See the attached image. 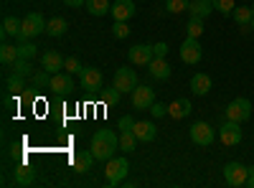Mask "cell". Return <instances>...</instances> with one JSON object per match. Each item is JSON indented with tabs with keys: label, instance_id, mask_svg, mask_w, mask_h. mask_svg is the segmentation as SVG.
I'll list each match as a JSON object with an SVG mask.
<instances>
[{
	"label": "cell",
	"instance_id": "6da1fadb",
	"mask_svg": "<svg viewBox=\"0 0 254 188\" xmlns=\"http://www.w3.org/2000/svg\"><path fill=\"white\" fill-rule=\"evenodd\" d=\"M117 148H120V137H117L115 130H97L94 137H92V148L89 150H92V155L97 160L107 163L110 158H115Z\"/></svg>",
	"mask_w": 254,
	"mask_h": 188
},
{
	"label": "cell",
	"instance_id": "7a4b0ae2",
	"mask_svg": "<svg viewBox=\"0 0 254 188\" xmlns=\"http://www.w3.org/2000/svg\"><path fill=\"white\" fill-rule=\"evenodd\" d=\"M38 33H46V20H44V15L41 13H28L26 18H23V26H20V33H18V41H31V38H36Z\"/></svg>",
	"mask_w": 254,
	"mask_h": 188
},
{
	"label": "cell",
	"instance_id": "3957f363",
	"mask_svg": "<svg viewBox=\"0 0 254 188\" xmlns=\"http://www.w3.org/2000/svg\"><path fill=\"white\" fill-rule=\"evenodd\" d=\"M252 117V102L247 97H237L234 102L226 104L224 120H234V122H247Z\"/></svg>",
	"mask_w": 254,
	"mask_h": 188
},
{
	"label": "cell",
	"instance_id": "277c9868",
	"mask_svg": "<svg viewBox=\"0 0 254 188\" xmlns=\"http://www.w3.org/2000/svg\"><path fill=\"white\" fill-rule=\"evenodd\" d=\"M247 178H249V165H242V163H226L224 165V181H226V186L242 188V186H247Z\"/></svg>",
	"mask_w": 254,
	"mask_h": 188
},
{
	"label": "cell",
	"instance_id": "5b68a950",
	"mask_svg": "<svg viewBox=\"0 0 254 188\" xmlns=\"http://www.w3.org/2000/svg\"><path fill=\"white\" fill-rule=\"evenodd\" d=\"M188 135H190V140H193L196 145H201V148H208V145H214V140H216V132H214V127H211L208 122H193L190 130H188Z\"/></svg>",
	"mask_w": 254,
	"mask_h": 188
},
{
	"label": "cell",
	"instance_id": "8992f818",
	"mask_svg": "<svg viewBox=\"0 0 254 188\" xmlns=\"http://www.w3.org/2000/svg\"><path fill=\"white\" fill-rule=\"evenodd\" d=\"M127 171H130V163H127V158H110L107 160V186H120L127 176Z\"/></svg>",
	"mask_w": 254,
	"mask_h": 188
},
{
	"label": "cell",
	"instance_id": "52a82bcc",
	"mask_svg": "<svg viewBox=\"0 0 254 188\" xmlns=\"http://www.w3.org/2000/svg\"><path fill=\"white\" fill-rule=\"evenodd\" d=\"M242 122H234V120H224V125L219 127V140L221 145H226V148H234V145L242 142Z\"/></svg>",
	"mask_w": 254,
	"mask_h": 188
},
{
	"label": "cell",
	"instance_id": "ba28073f",
	"mask_svg": "<svg viewBox=\"0 0 254 188\" xmlns=\"http://www.w3.org/2000/svg\"><path fill=\"white\" fill-rule=\"evenodd\" d=\"M178 54H181V61H183V64H188V66L198 64V61H201V56H203V51H201V44H198V38H186L183 44H181V49H178Z\"/></svg>",
	"mask_w": 254,
	"mask_h": 188
},
{
	"label": "cell",
	"instance_id": "9c48e42d",
	"mask_svg": "<svg viewBox=\"0 0 254 188\" xmlns=\"http://www.w3.org/2000/svg\"><path fill=\"white\" fill-rule=\"evenodd\" d=\"M115 87L125 94V92H135L140 84H137V74H135V69H127V66H120L117 71H115Z\"/></svg>",
	"mask_w": 254,
	"mask_h": 188
},
{
	"label": "cell",
	"instance_id": "30bf717a",
	"mask_svg": "<svg viewBox=\"0 0 254 188\" xmlns=\"http://www.w3.org/2000/svg\"><path fill=\"white\" fill-rule=\"evenodd\" d=\"M127 59H130V64L147 66L155 59V54H153V46L150 44H137V46H132L130 51H127Z\"/></svg>",
	"mask_w": 254,
	"mask_h": 188
},
{
	"label": "cell",
	"instance_id": "8fae6325",
	"mask_svg": "<svg viewBox=\"0 0 254 188\" xmlns=\"http://www.w3.org/2000/svg\"><path fill=\"white\" fill-rule=\"evenodd\" d=\"M102 71L97 66H87L81 71V89L84 92H99L102 89Z\"/></svg>",
	"mask_w": 254,
	"mask_h": 188
},
{
	"label": "cell",
	"instance_id": "7c38bea8",
	"mask_svg": "<svg viewBox=\"0 0 254 188\" xmlns=\"http://www.w3.org/2000/svg\"><path fill=\"white\" fill-rule=\"evenodd\" d=\"M74 74H64V71H59V74H51V84H49V89L51 92H59V94H69L71 89H74V79H71Z\"/></svg>",
	"mask_w": 254,
	"mask_h": 188
},
{
	"label": "cell",
	"instance_id": "4fadbf2b",
	"mask_svg": "<svg viewBox=\"0 0 254 188\" xmlns=\"http://www.w3.org/2000/svg\"><path fill=\"white\" fill-rule=\"evenodd\" d=\"M153 102H155V89H150V87H137L135 92H132V104L137 110H150L153 107Z\"/></svg>",
	"mask_w": 254,
	"mask_h": 188
},
{
	"label": "cell",
	"instance_id": "5bb4252c",
	"mask_svg": "<svg viewBox=\"0 0 254 188\" xmlns=\"http://www.w3.org/2000/svg\"><path fill=\"white\" fill-rule=\"evenodd\" d=\"M110 13L115 15V20H130V18H135L137 8H135L132 0H115Z\"/></svg>",
	"mask_w": 254,
	"mask_h": 188
},
{
	"label": "cell",
	"instance_id": "9a60e30c",
	"mask_svg": "<svg viewBox=\"0 0 254 188\" xmlns=\"http://www.w3.org/2000/svg\"><path fill=\"white\" fill-rule=\"evenodd\" d=\"M64 59L59 51H46L44 56H41V69H46L49 74H59L61 69H64Z\"/></svg>",
	"mask_w": 254,
	"mask_h": 188
},
{
	"label": "cell",
	"instance_id": "2e32d148",
	"mask_svg": "<svg viewBox=\"0 0 254 188\" xmlns=\"http://www.w3.org/2000/svg\"><path fill=\"white\" fill-rule=\"evenodd\" d=\"M132 132H135V137H137L140 142H153V140H155V135H158V130H155V122H150V120L135 122Z\"/></svg>",
	"mask_w": 254,
	"mask_h": 188
},
{
	"label": "cell",
	"instance_id": "e0dca14e",
	"mask_svg": "<svg viewBox=\"0 0 254 188\" xmlns=\"http://www.w3.org/2000/svg\"><path fill=\"white\" fill-rule=\"evenodd\" d=\"M214 10L216 8H214L211 0H190V5H188V15L190 18H201V20H206Z\"/></svg>",
	"mask_w": 254,
	"mask_h": 188
},
{
	"label": "cell",
	"instance_id": "ac0fdd59",
	"mask_svg": "<svg viewBox=\"0 0 254 188\" xmlns=\"http://www.w3.org/2000/svg\"><path fill=\"white\" fill-rule=\"evenodd\" d=\"M94 155H92V150H79L74 158H71V165H74V171L76 173H89L92 171V165H94Z\"/></svg>",
	"mask_w": 254,
	"mask_h": 188
},
{
	"label": "cell",
	"instance_id": "d6986e66",
	"mask_svg": "<svg viewBox=\"0 0 254 188\" xmlns=\"http://www.w3.org/2000/svg\"><path fill=\"white\" fill-rule=\"evenodd\" d=\"M147 69H150V76L158 79V81H165L168 76H171V64H168L165 59H158V56L147 64Z\"/></svg>",
	"mask_w": 254,
	"mask_h": 188
},
{
	"label": "cell",
	"instance_id": "ffe728a7",
	"mask_svg": "<svg viewBox=\"0 0 254 188\" xmlns=\"http://www.w3.org/2000/svg\"><path fill=\"white\" fill-rule=\"evenodd\" d=\"M190 99H176L173 104H168V117H173V120H183V117H188L190 115Z\"/></svg>",
	"mask_w": 254,
	"mask_h": 188
},
{
	"label": "cell",
	"instance_id": "44dd1931",
	"mask_svg": "<svg viewBox=\"0 0 254 188\" xmlns=\"http://www.w3.org/2000/svg\"><path fill=\"white\" fill-rule=\"evenodd\" d=\"M190 92L198 94V97H206L211 92V76L208 74H193V79H190Z\"/></svg>",
	"mask_w": 254,
	"mask_h": 188
},
{
	"label": "cell",
	"instance_id": "7402d4cb",
	"mask_svg": "<svg viewBox=\"0 0 254 188\" xmlns=\"http://www.w3.org/2000/svg\"><path fill=\"white\" fill-rule=\"evenodd\" d=\"M33 183H36V171L28 168V165H18V168H15V186L28 188Z\"/></svg>",
	"mask_w": 254,
	"mask_h": 188
},
{
	"label": "cell",
	"instance_id": "603a6c76",
	"mask_svg": "<svg viewBox=\"0 0 254 188\" xmlns=\"http://www.w3.org/2000/svg\"><path fill=\"white\" fill-rule=\"evenodd\" d=\"M69 31V20L66 18H51V20H46V33L49 36H54V38H59V36H64Z\"/></svg>",
	"mask_w": 254,
	"mask_h": 188
},
{
	"label": "cell",
	"instance_id": "cb8c5ba5",
	"mask_svg": "<svg viewBox=\"0 0 254 188\" xmlns=\"http://www.w3.org/2000/svg\"><path fill=\"white\" fill-rule=\"evenodd\" d=\"M84 5H87L89 15H97V18L107 15V13L112 10V3H110V0H87Z\"/></svg>",
	"mask_w": 254,
	"mask_h": 188
},
{
	"label": "cell",
	"instance_id": "d4e9b609",
	"mask_svg": "<svg viewBox=\"0 0 254 188\" xmlns=\"http://www.w3.org/2000/svg\"><path fill=\"white\" fill-rule=\"evenodd\" d=\"M137 142H140V140L135 137V132H132V130L120 132V150H122V153H135Z\"/></svg>",
	"mask_w": 254,
	"mask_h": 188
},
{
	"label": "cell",
	"instance_id": "484cf974",
	"mask_svg": "<svg viewBox=\"0 0 254 188\" xmlns=\"http://www.w3.org/2000/svg\"><path fill=\"white\" fill-rule=\"evenodd\" d=\"M231 18L237 20V26H249L252 18H254V10H252V5H239V8H234Z\"/></svg>",
	"mask_w": 254,
	"mask_h": 188
},
{
	"label": "cell",
	"instance_id": "4316f807",
	"mask_svg": "<svg viewBox=\"0 0 254 188\" xmlns=\"http://www.w3.org/2000/svg\"><path fill=\"white\" fill-rule=\"evenodd\" d=\"M20 26H23V20L15 18V15H5L3 18V36H15L20 33Z\"/></svg>",
	"mask_w": 254,
	"mask_h": 188
},
{
	"label": "cell",
	"instance_id": "83f0119b",
	"mask_svg": "<svg viewBox=\"0 0 254 188\" xmlns=\"http://www.w3.org/2000/svg\"><path fill=\"white\" fill-rule=\"evenodd\" d=\"M18 59H20V56H18V46H10V44L0 46V61H3L5 66H13Z\"/></svg>",
	"mask_w": 254,
	"mask_h": 188
},
{
	"label": "cell",
	"instance_id": "f1b7e54d",
	"mask_svg": "<svg viewBox=\"0 0 254 188\" xmlns=\"http://www.w3.org/2000/svg\"><path fill=\"white\" fill-rule=\"evenodd\" d=\"M31 81H33V87H36V89H49V84H51V74H49L46 69H41V71H36V74L31 76Z\"/></svg>",
	"mask_w": 254,
	"mask_h": 188
},
{
	"label": "cell",
	"instance_id": "f546056e",
	"mask_svg": "<svg viewBox=\"0 0 254 188\" xmlns=\"http://www.w3.org/2000/svg\"><path fill=\"white\" fill-rule=\"evenodd\" d=\"M188 5H190V0H165V10L173 13V15L188 13Z\"/></svg>",
	"mask_w": 254,
	"mask_h": 188
},
{
	"label": "cell",
	"instance_id": "4dcf8cb0",
	"mask_svg": "<svg viewBox=\"0 0 254 188\" xmlns=\"http://www.w3.org/2000/svg\"><path fill=\"white\" fill-rule=\"evenodd\" d=\"M38 54V46L33 44V41H20L18 44V56L20 59H33Z\"/></svg>",
	"mask_w": 254,
	"mask_h": 188
},
{
	"label": "cell",
	"instance_id": "1f68e13d",
	"mask_svg": "<svg viewBox=\"0 0 254 188\" xmlns=\"http://www.w3.org/2000/svg\"><path fill=\"white\" fill-rule=\"evenodd\" d=\"M186 33H188V38H201V33H203V20H201V18H190L188 26H186Z\"/></svg>",
	"mask_w": 254,
	"mask_h": 188
},
{
	"label": "cell",
	"instance_id": "d6a6232c",
	"mask_svg": "<svg viewBox=\"0 0 254 188\" xmlns=\"http://www.w3.org/2000/svg\"><path fill=\"white\" fill-rule=\"evenodd\" d=\"M13 71L20 74V76H33V66H31V59H18L15 64H13Z\"/></svg>",
	"mask_w": 254,
	"mask_h": 188
},
{
	"label": "cell",
	"instance_id": "836d02e7",
	"mask_svg": "<svg viewBox=\"0 0 254 188\" xmlns=\"http://www.w3.org/2000/svg\"><path fill=\"white\" fill-rule=\"evenodd\" d=\"M132 33V28L127 26V20H115V26H112V36L117 38V41H122V38H127Z\"/></svg>",
	"mask_w": 254,
	"mask_h": 188
},
{
	"label": "cell",
	"instance_id": "e575fe53",
	"mask_svg": "<svg viewBox=\"0 0 254 188\" xmlns=\"http://www.w3.org/2000/svg\"><path fill=\"white\" fill-rule=\"evenodd\" d=\"M211 3H214V8H216L221 15H231V13H234V8H237L234 0H211Z\"/></svg>",
	"mask_w": 254,
	"mask_h": 188
},
{
	"label": "cell",
	"instance_id": "d590c367",
	"mask_svg": "<svg viewBox=\"0 0 254 188\" xmlns=\"http://www.w3.org/2000/svg\"><path fill=\"white\" fill-rule=\"evenodd\" d=\"M64 69H66L69 74H79V76H81V71H84L81 61H79L76 56H66V61H64Z\"/></svg>",
	"mask_w": 254,
	"mask_h": 188
},
{
	"label": "cell",
	"instance_id": "8d00e7d4",
	"mask_svg": "<svg viewBox=\"0 0 254 188\" xmlns=\"http://www.w3.org/2000/svg\"><path fill=\"white\" fill-rule=\"evenodd\" d=\"M23 84H26V76H20V74H10L8 76V89L10 92H20V89H23Z\"/></svg>",
	"mask_w": 254,
	"mask_h": 188
},
{
	"label": "cell",
	"instance_id": "74e56055",
	"mask_svg": "<svg viewBox=\"0 0 254 188\" xmlns=\"http://www.w3.org/2000/svg\"><path fill=\"white\" fill-rule=\"evenodd\" d=\"M120 97H122V92H120L117 87H112V89H104V92H102L104 104H115V102H120Z\"/></svg>",
	"mask_w": 254,
	"mask_h": 188
},
{
	"label": "cell",
	"instance_id": "f35d334b",
	"mask_svg": "<svg viewBox=\"0 0 254 188\" xmlns=\"http://www.w3.org/2000/svg\"><path fill=\"white\" fill-rule=\"evenodd\" d=\"M147 112H150L155 120H160V117H165V115H168V104H163V102H153V107L147 110Z\"/></svg>",
	"mask_w": 254,
	"mask_h": 188
},
{
	"label": "cell",
	"instance_id": "ab89813d",
	"mask_svg": "<svg viewBox=\"0 0 254 188\" xmlns=\"http://www.w3.org/2000/svg\"><path fill=\"white\" fill-rule=\"evenodd\" d=\"M117 127H120V132H125V130H132V127H135V120H132L130 115H125V117H120Z\"/></svg>",
	"mask_w": 254,
	"mask_h": 188
},
{
	"label": "cell",
	"instance_id": "60d3db41",
	"mask_svg": "<svg viewBox=\"0 0 254 188\" xmlns=\"http://www.w3.org/2000/svg\"><path fill=\"white\" fill-rule=\"evenodd\" d=\"M153 54H155L158 59H165V54H168V44H163V41H160V44H155V46H153Z\"/></svg>",
	"mask_w": 254,
	"mask_h": 188
},
{
	"label": "cell",
	"instance_id": "b9f144b4",
	"mask_svg": "<svg viewBox=\"0 0 254 188\" xmlns=\"http://www.w3.org/2000/svg\"><path fill=\"white\" fill-rule=\"evenodd\" d=\"M87 0H64V5H69V8H81Z\"/></svg>",
	"mask_w": 254,
	"mask_h": 188
},
{
	"label": "cell",
	"instance_id": "7bdbcfd3",
	"mask_svg": "<svg viewBox=\"0 0 254 188\" xmlns=\"http://www.w3.org/2000/svg\"><path fill=\"white\" fill-rule=\"evenodd\" d=\"M247 188H254V165H249V178H247Z\"/></svg>",
	"mask_w": 254,
	"mask_h": 188
},
{
	"label": "cell",
	"instance_id": "ee69618b",
	"mask_svg": "<svg viewBox=\"0 0 254 188\" xmlns=\"http://www.w3.org/2000/svg\"><path fill=\"white\" fill-rule=\"evenodd\" d=\"M249 26H252V31H254V18H252V23H249Z\"/></svg>",
	"mask_w": 254,
	"mask_h": 188
},
{
	"label": "cell",
	"instance_id": "f6af8a7d",
	"mask_svg": "<svg viewBox=\"0 0 254 188\" xmlns=\"http://www.w3.org/2000/svg\"><path fill=\"white\" fill-rule=\"evenodd\" d=\"M252 10H254V3H252Z\"/></svg>",
	"mask_w": 254,
	"mask_h": 188
}]
</instances>
